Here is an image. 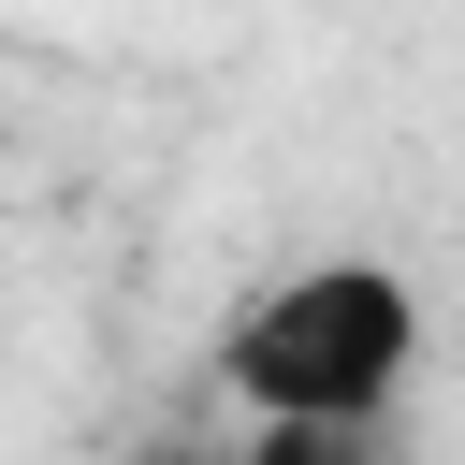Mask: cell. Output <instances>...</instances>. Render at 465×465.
<instances>
[{"mask_svg": "<svg viewBox=\"0 0 465 465\" xmlns=\"http://www.w3.org/2000/svg\"><path fill=\"white\" fill-rule=\"evenodd\" d=\"M421 378V291L407 262L378 247H334V262H291L262 276L232 320H218V392L247 421H392V392Z\"/></svg>", "mask_w": 465, "mask_h": 465, "instance_id": "6da1fadb", "label": "cell"}, {"mask_svg": "<svg viewBox=\"0 0 465 465\" xmlns=\"http://www.w3.org/2000/svg\"><path fill=\"white\" fill-rule=\"evenodd\" d=\"M232 465H378V436L363 421H247Z\"/></svg>", "mask_w": 465, "mask_h": 465, "instance_id": "7a4b0ae2", "label": "cell"}]
</instances>
